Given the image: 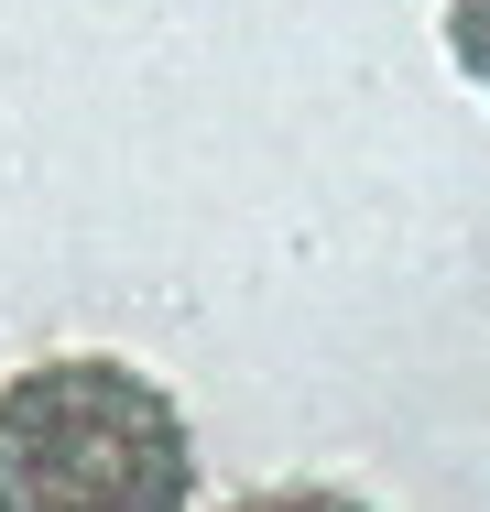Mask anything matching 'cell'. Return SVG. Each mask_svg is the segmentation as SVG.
I'll use <instances>...</instances> for the list:
<instances>
[{"label":"cell","mask_w":490,"mask_h":512,"mask_svg":"<svg viewBox=\"0 0 490 512\" xmlns=\"http://www.w3.org/2000/svg\"><path fill=\"white\" fill-rule=\"evenodd\" d=\"M196 436L131 360H33L0 382V512H186Z\"/></svg>","instance_id":"1"},{"label":"cell","mask_w":490,"mask_h":512,"mask_svg":"<svg viewBox=\"0 0 490 512\" xmlns=\"http://www.w3.org/2000/svg\"><path fill=\"white\" fill-rule=\"evenodd\" d=\"M229 512H371L349 491H262V502H229Z\"/></svg>","instance_id":"3"},{"label":"cell","mask_w":490,"mask_h":512,"mask_svg":"<svg viewBox=\"0 0 490 512\" xmlns=\"http://www.w3.org/2000/svg\"><path fill=\"white\" fill-rule=\"evenodd\" d=\"M436 22H447V55L490 88V0H436Z\"/></svg>","instance_id":"2"}]
</instances>
